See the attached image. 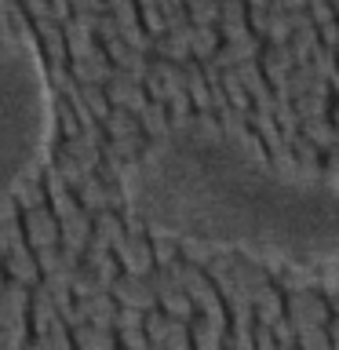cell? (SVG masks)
<instances>
[{"label":"cell","instance_id":"1","mask_svg":"<svg viewBox=\"0 0 339 350\" xmlns=\"http://www.w3.org/2000/svg\"><path fill=\"white\" fill-rule=\"evenodd\" d=\"M120 193L146 234L208 241L259 259L267 273L339 259V175L325 164L284 172L252 128L230 135L212 113L193 109L150 139L124 164Z\"/></svg>","mask_w":339,"mask_h":350},{"label":"cell","instance_id":"2","mask_svg":"<svg viewBox=\"0 0 339 350\" xmlns=\"http://www.w3.org/2000/svg\"><path fill=\"white\" fill-rule=\"evenodd\" d=\"M51 95L48 62L33 29L0 37V201L51 157Z\"/></svg>","mask_w":339,"mask_h":350},{"label":"cell","instance_id":"3","mask_svg":"<svg viewBox=\"0 0 339 350\" xmlns=\"http://www.w3.org/2000/svg\"><path fill=\"white\" fill-rule=\"evenodd\" d=\"M109 295H113L117 306H128V310H139V314H150L157 310V295H153L150 281L146 278H131V273H117L109 281Z\"/></svg>","mask_w":339,"mask_h":350},{"label":"cell","instance_id":"4","mask_svg":"<svg viewBox=\"0 0 339 350\" xmlns=\"http://www.w3.org/2000/svg\"><path fill=\"white\" fill-rule=\"evenodd\" d=\"M284 317L292 325H328V299L317 288L306 292H288L284 295Z\"/></svg>","mask_w":339,"mask_h":350},{"label":"cell","instance_id":"5","mask_svg":"<svg viewBox=\"0 0 339 350\" xmlns=\"http://www.w3.org/2000/svg\"><path fill=\"white\" fill-rule=\"evenodd\" d=\"M73 197H77V204H81L87 215L103 212V208H113V212H120V208H124V193H120V186H106L95 172L84 175L81 186L73 190Z\"/></svg>","mask_w":339,"mask_h":350},{"label":"cell","instance_id":"6","mask_svg":"<svg viewBox=\"0 0 339 350\" xmlns=\"http://www.w3.org/2000/svg\"><path fill=\"white\" fill-rule=\"evenodd\" d=\"M22 223V234H26V245L29 248H48V245H59V219L51 215L48 204L40 208H26L18 215Z\"/></svg>","mask_w":339,"mask_h":350},{"label":"cell","instance_id":"7","mask_svg":"<svg viewBox=\"0 0 339 350\" xmlns=\"http://www.w3.org/2000/svg\"><path fill=\"white\" fill-rule=\"evenodd\" d=\"M109 252H113L120 273H131V278H146V273L153 270L150 237H120Z\"/></svg>","mask_w":339,"mask_h":350},{"label":"cell","instance_id":"8","mask_svg":"<svg viewBox=\"0 0 339 350\" xmlns=\"http://www.w3.org/2000/svg\"><path fill=\"white\" fill-rule=\"evenodd\" d=\"M103 92L109 98V106L128 109V113H139V109L150 103L146 92H142V81H135V77H128V73H120V70H113V77L103 84Z\"/></svg>","mask_w":339,"mask_h":350},{"label":"cell","instance_id":"9","mask_svg":"<svg viewBox=\"0 0 339 350\" xmlns=\"http://www.w3.org/2000/svg\"><path fill=\"white\" fill-rule=\"evenodd\" d=\"M292 66H295V55H292L288 44H262V51H259V70H262V77H267L270 92L288 81V70H292Z\"/></svg>","mask_w":339,"mask_h":350},{"label":"cell","instance_id":"10","mask_svg":"<svg viewBox=\"0 0 339 350\" xmlns=\"http://www.w3.org/2000/svg\"><path fill=\"white\" fill-rule=\"evenodd\" d=\"M0 267H4L8 273V281H18V284H40V267H37V259H33V248L29 245H18V248H11L4 259H0Z\"/></svg>","mask_w":339,"mask_h":350},{"label":"cell","instance_id":"11","mask_svg":"<svg viewBox=\"0 0 339 350\" xmlns=\"http://www.w3.org/2000/svg\"><path fill=\"white\" fill-rule=\"evenodd\" d=\"M81 267L92 270L95 281L103 284V288H109V281H113L117 273H120L113 252H109L106 245H98V241H87V245H84V252H81Z\"/></svg>","mask_w":339,"mask_h":350},{"label":"cell","instance_id":"12","mask_svg":"<svg viewBox=\"0 0 339 350\" xmlns=\"http://www.w3.org/2000/svg\"><path fill=\"white\" fill-rule=\"evenodd\" d=\"M70 77L77 84H106L109 77H113V66H109V59L103 55V48H95L92 55H84V59H70Z\"/></svg>","mask_w":339,"mask_h":350},{"label":"cell","instance_id":"13","mask_svg":"<svg viewBox=\"0 0 339 350\" xmlns=\"http://www.w3.org/2000/svg\"><path fill=\"white\" fill-rule=\"evenodd\" d=\"M252 314H256V325H273L277 317H284V292L281 284H262V288L252 292Z\"/></svg>","mask_w":339,"mask_h":350},{"label":"cell","instance_id":"14","mask_svg":"<svg viewBox=\"0 0 339 350\" xmlns=\"http://www.w3.org/2000/svg\"><path fill=\"white\" fill-rule=\"evenodd\" d=\"M29 288L18 281H4V288H0V325H11V321H22L29 310Z\"/></svg>","mask_w":339,"mask_h":350},{"label":"cell","instance_id":"15","mask_svg":"<svg viewBox=\"0 0 339 350\" xmlns=\"http://www.w3.org/2000/svg\"><path fill=\"white\" fill-rule=\"evenodd\" d=\"M230 281H234L241 292H256V288H262V284H270V273H267V267H262L259 259L237 256L234 267H230Z\"/></svg>","mask_w":339,"mask_h":350},{"label":"cell","instance_id":"16","mask_svg":"<svg viewBox=\"0 0 339 350\" xmlns=\"http://www.w3.org/2000/svg\"><path fill=\"white\" fill-rule=\"evenodd\" d=\"M33 259H37V267H40V278L44 273H70L81 267V256L70 248H62V245H48V248H33Z\"/></svg>","mask_w":339,"mask_h":350},{"label":"cell","instance_id":"17","mask_svg":"<svg viewBox=\"0 0 339 350\" xmlns=\"http://www.w3.org/2000/svg\"><path fill=\"white\" fill-rule=\"evenodd\" d=\"M73 350H117V332L113 328H98V325H77L70 328Z\"/></svg>","mask_w":339,"mask_h":350},{"label":"cell","instance_id":"18","mask_svg":"<svg viewBox=\"0 0 339 350\" xmlns=\"http://www.w3.org/2000/svg\"><path fill=\"white\" fill-rule=\"evenodd\" d=\"M190 347L193 350H223V336H226V328L223 325H212L204 314H197L190 317Z\"/></svg>","mask_w":339,"mask_h":350},{"label":"cell","instance_id":"19","mask_svg":"<svg viewBox=\"0 0 339 350\" xmlns=\"http://www.w3.org/2000/svg\"><path fill=\"white\" fill-rule=\"evenodd\" d=\"M66 157H73L77 164H81V168L92 175L95 168H98V157H103V146H98V142H92L87 135H73V139H62V146H59Z\"/></svg>","mask_w":339,"mask_h":350},{"label":"cell","instance_id":"20","mask_svg":"<svg viewBox=\"0 0 339 350\" xmlns=\"http://www.w3.org/2000/svg\"><path fill=\"white\" fill-rule=\"evenodd\" d=\"M11 197H15V204L26 212V208H40L48 204V190H44V179H40V168L29 172L26 179H18V186L11 190Z\"/></svg>","mask_w":339,"mask_h":350},{"label":"cell","instance_id":"21","mask_svg":"<svg viewBox=\"0 0 339 350\" xmlns=\"http://www.w3.org/2000/svg\"><path fill=\"white\" fill-rule=\"evenodd\" d=\"M98 128H103V135L106 139H128V135H139V120H135V113H128V109H109V113L98 120Z\"/></svg>","mask_w":339,"mask_h":350},{"label":"cell","instance_id":"22","mask_svg":"<svg viewBox=\"0 0 339 350\" xmlns=\"http://www.w3.org/2000/svg\"><path fill=\"white\" fill-rule=\"evenodd\" d=\"M186 44H190V59H208L215 48H219V29L215 26H201V22H193L190 26V37H186Z\"/></svg>","mask_w":339,"mask_h":350},{"label":"cell","instance_id":"23","mask_svg":"<svg viewBox=\"0 0 339 350\" xmlns=\"http://www.w3.org/2000/svg\"><path fill=\"white\" fill-rule=\"evenodd\" d=\"M135 120H139L142 135H146V139H157L161 131H168V106H164V103H146V106L135 113Z\"/></svg>","mask_w":339,"mask_h":350},{"label":"cell","instance_id":"24","mask_svg":"<svg viewBox=\"0 0 339 350\" xmlns=\"http://www.w3.org/2000/svg\"><path fill=\"white\" fill-rule=\"evenodd\" d=\"M219 88H223L230 109H241V113H248V109H252L248 92H245V84H241V77L234 70H219Z\"/></svg>","mask_w":339,"mask_h":350},{"label":"cell","instance_id":"25","mask_svg":"<svg viewBox=\"0 0 339 350\" xmlns=\"http://www.w3.org/2000/svg\"><path fill=\"white\" fill-rule=\"evenodd\" d=\"M299 135H306L317 150H332L336 146V128L328 117H317V120H303L299 124Z\"/></svg>","mask_w":339,"mask_h":350},{"label":"cell","instance_id":"26","mask_svg":"<svg viewBox=\"0 0 339 350\" xmlns=\"http://www.w3.org/2000/svg\"><path fill=\"white\" fill-rule=\"evenodd\" d=\"M306 62H310V70L321 77V81H332L336 70H339V55L332 48H325V44H314V51L306 55Z\"/></svg>","mask_w":339,"mask_h":350},{"label":"cell","instance_id":"27","mask_svg":"<svg viewBox=\"0 0 339 350\" xmlns=\"http://www.w3.org/2000/svg\"><path fill=\"white\" fill-rule=\"evenodd\" d=\"M77 95H81V103L87 106V113H92L95 120H103L109 109H113L106 92H103V84H77Z\"/></svg>","mask_w":339,"mask_h":350},{"label":"cell","instance_id":"28","mask_svg":"<svg viewBox=\"0 0 339 350\" xmlns=\"http://www.w3.org/2000/svg\"><path fill=\"white\" fill-rule=\"evenodd\" d=\"M295 347L299 350H332L325 325H295Z\"/></svg>","mask_w":339,"mask_h":350},{"label":"cell","instance_id":"29","mask_svg":"<svg viewBox=\"0 0 339 350\" xmlns=\"http://www.w3.org/2000/svg\"><path fill=\"white\" fill-rule=\"evenodd\" d=\"M292 109L299 113V120H317V117H328V98L321 95H295L292 98Z\"/></svg>","mask_w":339,"mask_h":350},{"label":"cell","instance_id":"30","mask_svg":"<svg viewBox=\"0 0 339 350\" xmlns=\"http://www.w3.org/2000/svg\"><path fill=\"white\" fill-rule=\"evenodd\" d=\"M139 8V26L150 33V37H161L164 33V15H161V4L157 0H142V4H135Z\"/></svg>","mask_w":339,"mask_h":350},{"label":"cell","instance_id":"31","mask_svg":"<svg viewBox=\"0 0 339 350\" xmlns=\"http://www.w3.org/2000/svg\"><path fill=\"white\" fill-rule=\"evenodd\" d=\"M150 256H153V267H172L175 259H179V245H175L172 237H161V234H153L150 241Z\"/></svg>","mask_w":339,"mask_h":350},{"label":"cell","instance_id":"32","mask_svg":"<svg viewBox=\"0 0 339 350\" xmlns=\"http://www.w3.org/2000/svg\"><path fill=\"white\" fill-rule=\"evenodd\" d=\"M70 292L77 295V299H84V295H92V292H106V288L95 281V273L87 270V267H77V270H70Z\"/></svg>","mask_w":339,"mask_h":350},{"label":"cell","instance_id":"33","mask_svg":"<svg viewBox=\"0 0 339 350\" xmlns=\"http://www.w3.org/2000/svg\"><path fill=\"white\" fill-rule=\"evenodd\" d=\"M317 288H325L328 295H339V267H336V259H328L317 267Z\"/></svg>","mask_w":339,"mask_h":350},{"label":"cell","instance_id":"34","mask_svg":"<svg viewBox=\"0 0 339 350\" xmlns=\"http://www.w3.org/2000/svg\"><path fill=\"white\" fill-rule=\"evenodd\" d=\"M270 336L277 347H295V325L288 321V317H277V321L270 325Z\"/></svg>","mask_w":339,"mask_h":350},{"label":"cell","instance_id":"35","mask_svg":"<svg viewBox=\"0 0 339 350\" xmlns=\"http://www.w3.org/2000/svg\"><path fill=\"white\" fill-rule=\"evenodd\" d=\"M142 321H146V314H139V310H128V306H117V314H113V325H117V332H128V328H142Z\"/></svg>","mask_w":339,"mask_h":350},{"label":"cell","instance_id":"36","mask_svg":"<svg viewBox=\"0 0 339 350\" xmlns=\"http://www.w3.org/2000/svg\"><path fill=\"white\" fill-rule=\"evenodd\" d=\"M26 11H29L33 18H44V15H48V4H44V0H29Z\"/></svg>","mask_w":339,"mask_h":350},{"label":"cell","instance_id":"37","mask_svg":"<svg viewBox=\"0 0 339 350\" xmlns=\"http://www.w3.org/2000/svg\"><path fill=\"white\" fill-rule=\"evenodd\" d=\"M0 288H4V267H0Z\"/></svg>","mask_w":339,"mask_h":350}]
</instances>
